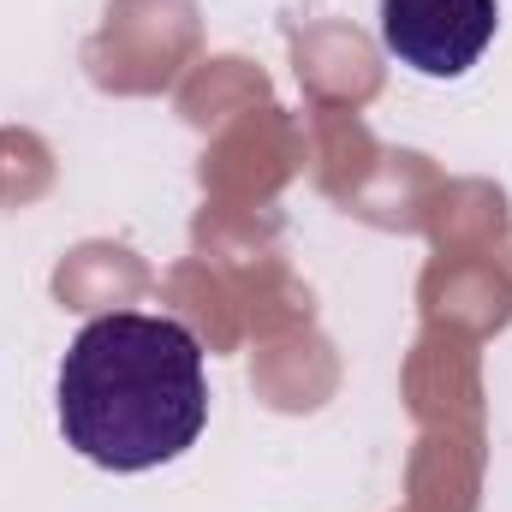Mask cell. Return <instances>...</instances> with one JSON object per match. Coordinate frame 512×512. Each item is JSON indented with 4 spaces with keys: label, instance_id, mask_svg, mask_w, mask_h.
Listing matches in <instances>:
<instances>
[{
    "label": "cell",
    "instance_id": "1",
    "mask_svg": "<svg viewBox=\"0 0 512 512\" xmlns=\"http://www.w3.org/2000/svg\"><path fill=\"white\" fill-rule=\"evenodd\" d=\"M60 435L102 471H155L197 447L209 423L203 346L173 316L114 310L78 328L60 358Z\"/></svg>",
    "mask_w": 512,
    "mask_h": 512
},
{
    "label": "cell",
    "instance_id": "2",
    "mask_svg": "<svg viewBox=\"0 0 512 512\" xmlns=\"http://www.w3.org/2000/svg\"><path fill=\"white\" fill-rule=\"evenodd\" d=\"M495 24L501 0H382V48L417 78H465Z\"/></svg>",
    "mask_w": 512,
    "mask_h": 512
}]
</instances>
